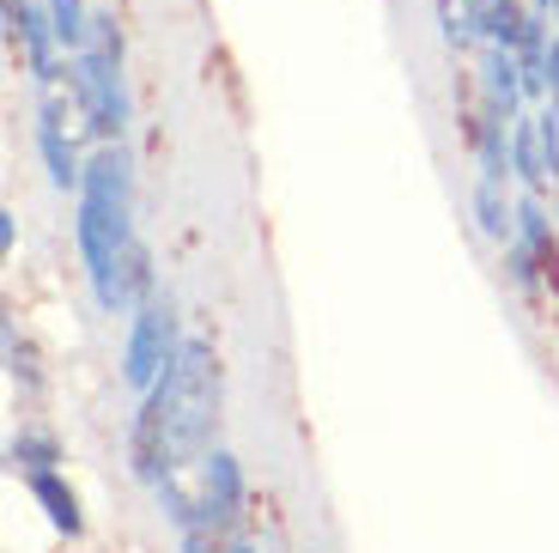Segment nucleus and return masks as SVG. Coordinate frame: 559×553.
I'll return each instance as SVG.
<instances>
[{"label": "nucleus", "mask_w": 559, "mask_h": 553, "mask_svg": "<svg viewBox=\"0 0 559 553\" xmlns=\"http://www.w3.org/2000/svg\"><path fill=\"white\" fill-rule=\"evenodd\" d=\"M128 213H134V170H128V153L116 140H104L98 158L85 165L80 183V256H85V280H92V298L104 310H122L128 292H122V262L134 237H128Z\"/></svg>", "instance_id": "obj_1"}, {"label": "nucleus", "mask_w": 559, "mask_h": 553, "mask_svg": "<svg viewBox=\"0 0 559 553\" xmlns=\"http://www.w3.org/2000/svg\"><path fill=\"white\" fill-rule=\"evenodd\" d=\"M73 104L85 110L92 134L116 140L128 128V85H122V37H116V19L98 13L92 19V43L73 56Z\"/></svg>", "instance_id": "obj_2"}, {"label": "nucleus", "mask_w": 559, "mask_h": 553, "mask_svg": "<svg viewBox=\"0 0 559 553\" xmlns=\"http://www.w3.org/2000/svg\"><path fill=\"white\" fill-rule=\"evenodd\" d=\"M177 353H182V341H177V310H170V298H146V305L134 310V329H128L122 377L134 389H153L158 377L170 372Z\"/></svg>", "instance_id": "obj_3"}, {"label": "nucleus", "mask_w": 559, "mask_h": 553, "mask_svg": "<svg viewBox=\"0 0 559 553\" xmlns=\"http://www.w3.org/2000/svg\"><path fill=\"white\" fill-rule=\"evenodd\" d=\"M37 92H43V104H37V153H43V165H49V183H56V189H80L85 170H80V153H73V140H68V97H61V68L43 73Z\"/></svg>", "instance_id": "obj_4"}, {"label": "nucleus", "mask_w": 559, "mask_h": 553, "mask_svg": "<svg viewBox=\"0 0 559 553\" xmlns=\"http://www.w3.org/2000/svg\"><path fill=\"white\" fill-rule=\"evenodd\" d=\"M128 462H134L140 481H153V486L170 474V396H165V384H153L146 401H140L134 432H128Z\"/></svg>", "instance_id": "obj_5"}, {"label": "nucleus", "mask_w": 559, "mask_h": 553, "mask_svg": "<svg viewBox=\"0 0 559 553\" xmlns=\"http://www.w3.org/2000/svg\"><path fill=\"white\" fill-rule=\"evenodd\" d=\"M201 523L207 529H225L231 517L243 511V474H238V457L231 450H207L201 457Z\"/></svg>", "instance_id": "obj_6"}, {"label": "nucleus", "mask_w": 559, "mask_h": 553, "mask_svg": "<svg viewBox=\"0 0 559 553\" xmlns=\"http://www.w3.org/2000/svg\"><path fill=\"white\" fill-rule=\"evenodd\" d=\"M480 85H487V104H499L511 122H518V104H523V61L518 49H499V43H487V56H480Z\"/></svg>", "instance_id": "obj_7"}, {"label": "nucleus", "mask_w": 559, "mask_h": 553, "mask_svg": "<svg viewBox=\"0 0 559 553\" xmlns=\"http://www.w3.org/2000/svg\"><path fill=\"white\" fill-rule=\"evenodd\" d=\"M31 498L43 505V517H49V523H56L61 536H80V529H85L80 498H73V486L61 481L56 469H37V474H31Z\"/></svg>", "instance_id": "obj_8"}, {"label": "nucleus", "mask_w": 559, "mask_h": 553, "mask_svg": "<svg viewBox=\"0 0 559 553\" xmlns=\"http://www.w3.org/2000/svg\"><path fill=\"white\" fill-rule=\"evenodd\" d=\"M468 13H475V37L499 43V49H518L523 25H530V13L518 0H468Z\"/></svg>", "instance_id": "obj_9"}, {"label": "nucleus", "mask_w": 559, "mask_h": 553, "mask_svg": "<svg viewBox=\"0 0 559 553\" xmlns=\"http://www.w3.org/2000/svg\"><path fill=\"white\" fill-rule=\"evenodd\" d=\"M511 165L530 183H554V153H547L542 116H518V128H511Z\"/></svg>", "instance_id": "obj_10"}, {"label": "nucleus", "mask_w": 559, "mask_h": 553, "mask_svg": "<svg viewBox=\"0 0 559 553\" xmlns=\"http://www.w3.org/2000/svg\"><path fill=\"white\" fill-rule=\"evenodd\" d=\"M518 237H523V249H530L542 268H559V249H554V220H547V208L542 201H523L518 208Z\"/></svg>", "instance_id": "obj_11"}, {"label": "nucleus", "mask_w": 559, "mask_h": 553, "mask_svg": "<svg viewBox=\"0 0 559 553\" xmlns=\"http://www.w3.org/2000/svg\"><path fill=\"white\" fill-rule=\"evenodd\" d=\"M475 220H480V232H487V237L511 244V232H518V213L504 208V183H487V177H480V189H475Z\"/></svg>", "instance_id": "obj_12"}, {"label": "nucleus", "mask_w": 559, "mask_h": 553, "mask_svg": "<svg viewBox=\"0 0 559 553\" xmlns=\"http://www.w3.org/2000/svg\"><path fill=\"white\" fill-rule=\"evenodd\" d=\"M49 19H56L61 49H73V56H80L85 43H92V19H98V13H85V0H49Z\"/></svg>", "instance_id": "obj_13"}, {"label": "nucleus", "mask_w": 559, "mask_h": 553, "mask_svg": "<svg viewBox=\"0 0 559 553\" xmlns=\"http://www.w3.org/2000/svg\"><path fill=\"white\" fill-rule=\"evenodd\" d=\"M56 438H43V432H19L13 444H7V462L13 469H25V474H37V469H56Z\"/></svg>", "instance_id": "obj_14"}, {"label": "nucleus", "mask_w": 559, "mask_h": 553, "mask_svg": "<svg viewBox=\"0 0 559 553\" xmlns=\"http://www.w3.org/2000/svg\"><path fill=\"white\" fill-rule=\"evenodd\" d=\"M122 292H128V305H146L153 298V256L146 249H128V262H122Z\"/></svg>", "instance_id": "obj_15"}, {"label": "nucleus", "mask_w": 559, "mask_h": 553, "mask_svg": "<svg viewBox=\"0 0 559 553\" xmlns=\"http://www.w3.org/2000/svg\"><path fill=\"white\" fill-rule=\"evenodd\" d=\"M182 553H225V541H219V529L189 523V529H182Z\"/></svg>", "instance_id": "obj_16"}, {"label": "nucleus", "mask_w": 559, "mask_h": 553, "mask_svg": "<svg viewBox=\"0 0 559 553\" xmlns=\"http://www.w3.org/2000/svg\"><path fill=\"white\" fill-rule=\"evenodd\" d=\"M225 553H255V548H250L243 536H231V541H225Z\"/></svg>", "instance_id": "obj_17"}]
</instances>
